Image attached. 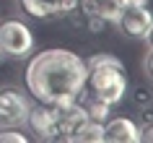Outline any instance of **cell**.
I'll return each instance as SVG.
<instances>
[{
	"mask_svg": "<svg viewBox=\"0 0 153 143\" xmlns=\"http://www.w3.org/2000/svg\"><path fill=\"white\" fill-rule=\"evenodd\" d=\"M68 143H104V122L96 120H83L68 135Z\"/></svg>",
	"mask_w": 153,
	"mask_h": 143,
	"instance_id": "8",
	"label": "cell"
},
{
	"mask_svg": "<svg viewBox=\"0 0 153 143\" xmlns=\"http://www.w3.org/2000/svg\"><path fill=\"white\" fill-rule=\"evenodd\" d=\"M26 141L29 138L16 127H0V143H26Z\"/></svg>",
	"mask_w": 153,
	"mask_h": 143,
	"instance_id": "11",
	"label": "cell"
},
{
	"mask_svg": "<svg viewBox=\"0 0 153 143\" xmlns=\"http://www.w3.org/2000/svg\"><path fill=\"white\" fill-rule=\"evenodd\" d=\"M24 125L29 127L39 141H62L60 117H57V107L55 104H42L39 102V107H31L29 115H26Z\"/></svg>",
	"mask_w": 153,
	"mask_h": 143,
	"instance_id": "5",
	"label": "cell"
},
{
	"mask_svg": "<svg viewBox=\"0 0 153 143\" xmlns=\"http://www.w3.org/2000/svg\"><path fill=\"white\" fill-rule=\"evenodd\" d=\"M18 5L31 18H57L60 16V0H18Z\"/></svg>",
	"mask_w": 153,
	"mask_h": 143,
	"instance_id": "9",
	"label": "cell"
},
{
	"mask_svg": "<svg viewBox=\"0 0 153 143\" xmlns=\"http://www.w3.org/2000/svg\"><path fill=\"white\" fill-rule=\"evenodd\" d=\"M135 102L145 109V107L151 104V91H145V88H135Z\"/></svg>",
	"mask_w": 153,
	"mask_h": 143,
	"instance_id": "12",
	"label": "cell"
},
{
	"mask_svg": "<svg viewBox=\"0 0 153 143\" xmlns=\"http://www.w3.org/2000/svg\"><path fill=\"white\" fill-rule=\"evenodd\" d=\"M86 86L91 94L106 102L109 107L120 104L127 94V76H125V65L120 57L114 55H94L86 60Z\"/></svg>",
	"mask_w": 153,
	"mask_h": 143,
	"instance_id": "2",
	"label": "cell"
},
{
	"mask_svg": "<svg viewBox=\"0 0 153 143\" xmlns=\"http://www.w3.org/2000/svg\"><path fill=\"white\" fill-rule=\"evenodd\" d=\"M0 57H3V52H0Z\"/></svg>",
	"mask_w": 153,
	"mask_h": 143,
	"instance_id": "14",
	"label": "cell"
},
{
	"mask_svg": "<svg viewBox=\"0 0 153 143\" xmlns=\"http://www.w3.org/2000/svg\"><path fill=\"white\" fill-rule=\"evenodd\" d=\"M31 102L16 86H0V127H18L26 122Z\"/></svg>",
	"mask_w": 153,
	"mask_h": 143,
	"instance_id": "4",
	"label": "cell"
},
{
	"mask_svg": "<svg viewBox=\"0 0 153 143\" xmlns=\"http://www.w3.org/2000/svg\"><path fill=\"white\" fill-rule=\"evenodd\" d=\"M104 141L109 143H140L137 122L130 117H112L104 122Z\"/></svg>",
	"mask_w": 153,
	"mask_h": 143,
	"instance_id": "7",
	"label": "cell"
},
{
	"mask_svg": "<svg viewBox=\"0 0 153 143\" xmlns=\"http://www.w3.org/2000/svg\"><path fill=\"white\" fill-rule=\"evenodd\" d=\"M0 52L10 55V57H29L34 52L31 29L24 21H18V18L0 21Z\"/></svg>",
	"mask_w": 153,
	"mask_h": 143,
	"instance_id": "3",
	"label": "cell"
},
{
	"mask_svg": "<svg viewBox=\"0 0 153 143\" xmlns=\"http://www.w3.org/2000/svg\"><path fill=\"white\" fill-rule=\"evenodd\" d=\"M137 3H148V0H122V5H137Z\"/></svg>",
	"mask_w": 153,
	"mask_h": 143,
	"instance_id": "13",
	"label": "cell"
},
{
	"mask_svg": "<svg viewBox=\"0 0 153 143\" xmlns=\"http://www.w3.org/2000/svg\"><path fill=\"white\" fill-rule=\"evenodd\" d=\"M117 26L120 31L130 39H151L153 31V13L145 8V3H137V5H125L117 18Z\"/></svg>",
	"mask_w": 153,
	"mask_h": 143,
	"instance_id": "6",
	"label": "cell"
},
{
	"mask_svg": "<svg viewBox=\"0 0 153 143\" xmlns=\"http://www.w3.org/2000/svg\"><path fill=\"white\" fill-rule=\"evenodd\" d=\"M78 102H81V99H78ZM81 104H83V109H86V117L96 120V122H106L109 115H112V107H109L106 102H101V99H96L94 94H88Z\"/></svg>",
	"mask_w": 153,
	"mask_h": 143,
	"instance_id": "10",
	"label": "cell"
},
{
	"mask_svg": "<svg viewBox=\"0 0 153 143\" xmlns=\"http://www.w3.org/2000/svg\"><path fill=\"white\" fill-rule=\"evenodd\" d=\"M26 88L42 104H70L86 88V60L70 49H42L26 68Z\"/></svg>",
	"mask_w": 153,
	"mask_h": 143,
	"instance_id": "1",
	"label": "cell"
}]
</instances>
